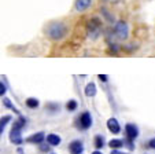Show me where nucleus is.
I'll return each mask as SVG.
<instances>
[{"label": "nucleus", "mask_w": 155, "mask_h": 154, "mask_svg": "<svg viewBox=\"0 0 155 154\" xmlns=\"http://www.w3.org/2000/svg\"><path fill=\"white\" fill-rule=\"evenodd\" d=\"M45 33L51 40H61L68 33V26L63 22H51L45 29Z\"/></svg>", "instance_id": "obj_1"}, {"label": "nucleus", "mask_w": 155, "mask_h": 154, "mask_svg": "<svg viewBox=\"0 0 155 154\" xmlns=\"http://www.w3.org/2000/svg\"><path fill=\"white\" fill-rule=\"evenodd\" d=\"M25 124H26V120L22 116H19V118H18L17 121H14L11 131H10V142L11 143L18 145V146L24 143V138L21 135V131H22V128L25 127Z\"/></svg>", "instance_id": "obj_2"}, {"label": "nucleus", "mask_w": 155, "mask_h": 154, "mask_svg": "<svg viewBox=\"0 0 155 154\" xmlns=\"http://www.w3.org/2000/svg\"><path fill=\"white\" fill-rule=\"evenodd\" d=\"M114 35L118 40H126L129 36V26L125 21H118L114 25Z\"/></svg>", "instance_id": "obj_3"}, {"label": "nucleus", "mask_w": 155, "mask_h": 154, "mask_svg": "<svg viewBox=\"0 0 155 154\" xmlns=\"http://www.w3.org/2000/svg\"><path fill=\"white\" fill-rule=\"evenodd\" d=\"M88 35L91 39H97V36L100 35V29H102V22H100L99 18H92L89 22H88Z\"/></svg>", "instance_id": "obj_4"}, {"label": "nucleus", "mask_w": 155, "mask_h": 154, "mask_svg": "<svg viewBox=\"0 0 155 154\" xmlns=\"http://www.w3.org/2000/svg\"><path fill=\"white\" fill-rule=\"evenodd\" d=\"M80 128L81 129H88V128L92 127V117L89 111H84V113L80 116Z\"/></svg>", "instance_id": "obj_5"}, {"label": "nucleus", "mask_w": 155, "mask_h": 154, "mask_svg": "<svg viewBox=\"0 0 155 154\" xmlns=\"http://www.w3.org/2000/svg\"><path fill=\"white\" fill-rule=\"evenodd\" d=\"M125 134H126V139L135 140L139 136V128L135 124H126L125 125Z\"/></svg>", "instance_id": "obj_6"}, {"label": "nucleus", "mask_w": 155, "mask_h": 154, "mask_svg": "<svg viewBox=\"0 0 155 154\" xmlns=\"http://www.w3.org/2000/svg\"><path fill=\"white\" fill-rule=\"evenodd\" d=\"M69 151L70 154H82L84 153V145H82L81 140L76 139L69 145Z\"/></svg>", "instance_id": "obj_7"}, {"label": "nucleus", "mask_w": 155, "mask_h": 154, "mask_svg": "<svg viewBox=\"0 0 155 154\" xmlns=\"http://www.w3.org/2000/svg\"><path fill=\"white\" fill-rule=\"evenodd\" d=\"M91 6H92V0H76L74 2V9L78 12L87 11Z\"/></svg>", "instance_id": "obj_8"}, {"label": "nucleus", "mask_w": 155, "mask_h": 154, "mask_svg": "<svg viewBox=\"0 0 155 154\" xmlns=\"http://www.w3.org/2000/svg\"><path fill=\"white\" fill-rule=\"evenodd\" d=\"M107 129L111 134H120L121 132V125L120 122H118L117 118H114V117H111V118L107 120Z\"/></svg>", "instance_id": "obj_9"}, {"label": "nucleus", "mask_w": 155, "mask_h": 154, "mask_svg": "<svg viewBox=\"0 0 155 154\" xmlns=\"http://www.w3.org/2000/svg\"><path fill=\"white\" fill-rule=\"evenodd\" d=\"M44 139H45V134H44V132H36V134L30 135V136L28 138L26 142H29V143H36V145H41Z\"/></svg>", "instance_id": "obj_10"}, {"label": "nucleus", "mask_w": 155, "mask_h": 154, "mask_svg": "<svg viewBox=\"0 0 155 154\" xmlns=\"http://www.w3.org/2000/svg\"><path fill=\"white\" fill-rule=\"evenodd\" d=\"M61 142H62V139L59 135H56V134L47 135V143L50 146H58V145H61Z\"/></svg>", "instance_id": "obj_11"}, {"label": "nucleus", "mask_w": 155, "mask_h": 154, "mask_svg": "<svg viewBox=\"0 0 155 154\" xmlns=\"http://www.w3.org/2000/svg\"><path fill=\"white\" fill-rule=\"evenodd\" d=\"M84 94L87 96H89V98L96 95V85H95V83H88L85 90H84Z\"/></svg>", "instance_id": "obj_12"}, {"label": "nucleus", "mask_w": 155, "mask_h": 154, "mask_svg": "<svg viewBox=\"0 0 155 154\" xmlns=\"http://www.w3.org/2000/svg\"><path fill=\"white\" fill-rule=\"evenodd\" d=\"M108 146L111 147V150H118V149H121L122 146H125V140H122V139H111L110 142H108Z\"/></svg>", "instance_id": "obj_13"}, {"label": "nucleus", "mask_w": 155, "mask_h": 154, "mask_svg": "<svg viewBox=\"0 0 155 154\" xmlns=\"http://www.w3.org/2000/svg\"><path fill=\"white\" fill-rule=\"evenodd\" d=\"M10 121H11V116H3L2 118H0V136H2L4 128H6V125L8 124Z\"/></svg>", "instance_id": "obj_14"}, {"label": "nucleus", "mask_w": 155, "mask_h": 154, "mask_svg": "<svg viewBox=\"0 0 155 154\" xmlns=\"http://www.w3.org/2000/svg\"><path fill=\"white\" fill-rule=\"evenodd\" d=\"M25 103H26V106L29 109H36V108H38V105H40L38 99H36V98H28L26 101H25Z\"/></svg>", "instance_id": "obj_15"}, {"label": "nucleus", "mask_w": 155, "mask_h": 154, "mask_svg": "<svg viewBox=\"0 0 155 154\" xmlns=\"http://www.w3.org/2000/svg\"><path fill=\"white\" fill-rule=\"evenodd\" d=\"M104 138L102 136V135H96L95 136V147H96V150H100L102 147H104Z\"/></svg>", "instance_id": "obj_16"}, {"label": "nucleus", "mask_w": 155, "mask_h": 154, "mask_svg": "<svg viewBox=\"0 0 155 154\" xmlns=\"http://www.w3.org/2000/svg\"><path fill=\"white\" fill-rule=\"evenodd\" d=\"M3 105H4V106H6V108H7V109H11V110H12V111H14V113H17V114H18V116H21L19 110H18V109H17V108H15V106H14V105H12V103H11V101H10V99H8V98H4V99H3Z\"/></svg>", "instance_id": "obj_17"}, {"label": "nucleus", "mask_w": 155, "mask_h": 154, "mask_svg": "<svg viewBox=\"0 0 155 154\" xmlns=\"http://www.w3.org/2000/svg\"><path fill=\"white\" fill-rule=\"evenodd\" d=\"M77 106H78V103H77V101H74V99H70V101L66 103V109H68L69 111H74L77 109Z\"/></svg>", "instance_id": "obj_18"}, {"label": "nucleus", "mask_w": 155, "mask_h": 154, "mask_svg": "<svg viewBox=\"0 0 155 154\" xmlns=\"http://www.w3.org/2000/svg\"><path fill=\"white\" fill-rule=\"evenodd\" d=\"M102 14H103V17L108 21V22H114V17L107 11V9H102Z\"/></svg>", "instance_id": "obj_19"}, {"label": "nucleus", "mask_w": 155, "mask_h": 154, "mask_svg": "<svg viewBox=\"0 0 155 154\" xmlns=\"http://www.w3.org/2000/svg\"><path fill=\"white\" fill-rule=\"evenodd\" d=\"M45 109H48V110H51L52 113H55V111H59V105H56V103H48V105L45 106Z\"/></svg>", "instance_id": "obj_20"}, {"label": "nucleus", "mask_w": 155, "mask_h": 154, "mask_svg": "<svg viewBox=\"0 0 155 154\" xmlns=\"http://www.w3.org/2000/svg\"><path fill=\"white\" fill-rule=\"evenodd\" d=\"M6 85L3 84V81H0V96H3L4 94H6Z\"/></svg>", "instance_id": "obj_21"}, {"label": "nucleus", "mask_w": 155, "mask_h": 154, "mask_svg": "<svg viewBox=\"0 0 155 154\" xmlns=\"http://www.w3.org/2000/svg\"><path fill=\"white\" fill-rule=\"evenodd\" d=\"M97 77H99V80L102 83H107V80H108V76L107 74H99Z\"/></svg>", "instance_id": "obj_22"}, {"label": "nucleus", "mask_w": 155, "mask_h": 154, "mask_svg": "<svg viewBox=\"0 0 155 154\" xmlns=\"http://www.w3.org/2000/svg\"><path fill=\"white\" fill-rule=\"evenodd\" d=\"M148 147L152 149V150H155V138H152V139L148 140Z\"/></svg>", "instance_id": "obj_23"}, {"label": "nucleus", "mask_w": 155, "mask_h": 154, "mask_svg": "<svg viewBox=\"0 0 155 154\" xmlns=\"http://www.w3.org/2000/svg\"><path fill=\"white\" fill-rule=\"evenodd\" d=\"M50 147H51V146L43 145V143H41V145H40V150H41V151H44V153H45V151H50Z\"/></svg>", "instance_id": "obj_24"}, {"label": "nucleus", "mask_w": 155, "mask_h": 154, "mask_svg": "<svg viewBox=\"0 0 155 154\" xmlns=\"http://www.w3.org/2000/svg\"><path fill=\"white\" fill-rule=\"evenodd\" d=\"M110 154H126V153H122V151H120V150H111Z\"/></svg>", "instance_id": "obj_25"}, {"label": "nucleus", "mask_w": 155, "mask_h": 154, "mask_svg": "<svg viewBox=\"0 0 155 154\" xmlns=\"http://www.w3.org/2000/svg\"><path fill=\"white\" fill-rule=\"evenodd\" d=\"M107 2H110V3H118L120 0H107Z\"/></svg>", "instance_id": "obj_26"}, {"label": "nucleus", "mask_w": 155, "mask_h": 154, "mask_svg": "<svg viewBox=\"0 0 155 154\" xmlns=\"http://www.w3.org/2000/svg\"><path fill=\"white\" fill-rule=\"evenodd\" d=\"M92 154H103V153H102V151H99V150H95Z\"/></svg>", "instance_id": "obj_27"}, {"label": "nucleus", "mask_w": 155, "mask_h": 154, "mask_svg": "<svg viewBox=\"0 0 155 154\" xmlns=\"http://www.w3.org/2000/svg\"><path fill=\"white\" fill-rule=\"evenodd\" d=\"M51 154H55V153H51Z\"/></svg>", "instance_id": "obj_28"}]
</instances>
